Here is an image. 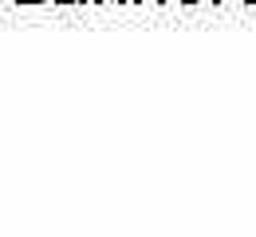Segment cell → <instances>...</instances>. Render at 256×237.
I'll return each instance as SVG.
<instances>
[{"label":"cell","instance_id":"6da1fadb","mask_svg":"<svg viewBox=\"0 0 256 237\" xmlns=\"http://www.w3.org/2000/svg\"><path fill=\"white\" fill-rule=\"evenodd\" d=\"M56 4H91V0H56Z\"/></svg>","mask_w":256,"mask_h":237},{"label":"cell","instance_id":"7a4b0ae2","mask_svg":"<svg viewBox=\"0 0 256 237\" xmlns=\"http://www.w3.org/2000/svg\"><path fill=\"white\" fill-rule=\"evenodd\" d=\"M20 4H44V0H20Z\"/></svg>","mask_w":256,"mask_h":237},{"label":"cell","instance_id":"3957f363","mask_svg":"<svg viewBox=\"0 0 256 237\" xmlns=\"http://www.w3.org/2000/svg\"><path fill=\"white\" fill-rule=\"evenodd\" d=\"M178 4H201V0H178Z\"/></svg>","mask_w":256,"mask_h":237},{"label":"cell","instance_id":"277c9868","mask_svg":"<svg viewBox=\"0 0 256 237\" xmlns=\"http://www.w3.org/2000/svg\"><path fill=\"white\" fill-rule=\"evenodd\" d=\"M240 4H256V0H240Z\"/></svg>","mask_w":256,"mask_h":237},{"label":"cell","instance_id":"5b68a950","mask_svg":"<svg viewBox=\"0 0 256 237\" xmlns=\"http://www.w3.org/2000/svg\"><path fill=\"white\" fill-rule=\"evenodd\" d=\"M213 4H224V0H213Z\"/></svg>","mask_w":256,"mask_h":237},{"label":"cell","instance_id":"8992f818","mask_svg":"<svg viewBox=\"0 0 256 237\" xmlns=\"http://www.w3.org/2000/svg\"><path fill=\"white\" fill-rule=\"evenodd\" d=\"M0 4H4V0H0Z\"/></svg>","mask_w":256,"mask_h":237}]
</instances>
